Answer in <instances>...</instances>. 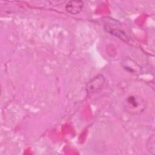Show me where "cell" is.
Returning a JSON list of instances; mask_svg holds the SVG:
<instances>
[{
	"label": "cell",
	"instance_id": "6da1fadb",
	"mask_svg": "<svg viewBox=\"0 0 155 155\" xmlns=\"http://www.w3.org/2000/svg\"><path fill=\"white\" fill-rule=\"evenodd\" d=\"M145 100L138 95H130L125 100L124 110L131 115H139L146 108Z\"/></svg>",
	"mask_w": 155,
	"mask_h": 155
},
{
	"label": "cell",
	"instance_id": "7a4b0ae2",
	"mask_svg": "<svg viewBox=\"0 0 155 155\" xmlns=\"http://www.w3.org/2000/svg\"><path fill=\"white\" fill-rule=\"evenodd\" d=\"M105 82V77L102 74H98L87 82L86 90L88 93H97L102 88Z\"/></svg>",
	"mask_w": 155,
	"mask_h": 155
},
{
	"label": "cell",
	"instance_id": "3957f363",
	"mask_svg": "<svg viewBox=\"0 0 155 155\" xmlns=\"http://www.w3.org/2000/svg\"><path fill=\"white\" fill-rule=\"evenodd\" d=\"M84 7V2L80 0L70 1L65 4V10L72 15L79 13Z\"/></svg>",
	"mask_w": 155,
	"mask_h": 155
},
{
	"label": "cell",
	"instance_id": "277c9868",
	"mask_svg": "<svg viewBox=\"0 0 155 155\" xmlns=\"http://www.w3.org/2000/svg\"><path fill=\"white\" fill-rule=\"evenodd\" d=\"M122 65L124 68L130 73H139L140 70V66L135 61L129 58H127L122 61Z\"/></svg>",
	"mask_w": 155,
	"mask_h": 155
},
{
	"label": "cell",
	"instance_id": "5b68a950",
	"mask_svg": "<svg viewBox=\"0 0 155 155\" xmlns=\"http://www.w3.org/2000/svg\"><path fill=\"white\" fill-rule=\"evenodd\" d=\"M147 148L148 151L152 154L155 153V143H154V136L152 135L150 137L147 143Z\"/></svg>",
	"mask_w": 155,
	"mask_h": 155
}]
</instances>
